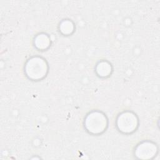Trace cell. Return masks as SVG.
I'll use <instances>...</instances> for the list:
<instances>
[{
  "label": "cell",
  "mask_w": 160,
  "mask_h": 160,
  "mask_svg": "<svg viewBox=\"0 0 160 160\" xmlns=\"http://www.w3.org/2000/svg\"><path fill=\"white\" fill-rule=\"evenodd\" d=\"M49 72V65L46 59L39 55L29 58L24 66V73L26 77L32 81H39L44 79Z\"/></svg>",
  "instance_id": "obj_1"
},
{
  "label": "cell",
  "mask_w": 160,
  "mask_h": 160,
  "mask_svg": "<svg viewBox=\"0 0 160 160\" xmlns=\"http://www.w3.org/2000/svg\"><path fill=\"white\" fill-rule=\"evenodd\" d=\"M109 121L106 114L100 110H92L84 118L83 126L86 131L93 136L103 134L108 129Z\"/></svg>",
  "instance_id": "obj_2"
},
{
  "label": "cell",
  "mask_w": 160,
  "mask_h": 160,
  "mask_svg": "<svg viewBox=\"0 0 160 160\" xmlns=\"http://www.w3.org/2000/svg\"><path fill=\"white\" fill-rule=\"evenodd\" d=\"M139 126V121L137 114L131 110H124L119 112L115 120L116 129L125 135L135 132Z\"/></svg>",
  "instance_id": "obj_3"
},
{
  "label": "cell",
  "mask_w": 160,
  "mask_h": 160,
  "mask_svg": "<svg viewBox=\"0 0 160 160\" xmlns=\"http://www.w3.org/2000/svg\"><path fill=\"white\" fill-rule=\"evenodd\" d=\"M159 152L158 144L151 140H143L136 144L133 150L134 157L138 159H152Z\"/></svg>",
  "instance_id": "obj_4"
},
{
  "label": "cell",
  "mask_w": 160,
  "mask_h": 160,
  "mask_svg": "<svg viewBox=\"0 0 160 160\" xmlns=\"http://www.w3.org/2000/svg\"><path fill=\"white\" fill-rule=\"evenodd\" d=\"M94 72L98 77L106 79L111 76L113 72V67L112 64L108 60L101 59L96 64Z\"/></svg>",
  "instance_id": "obj_5"
},
{
  "label": "cell",
  "mask_w": 160,
  "mask_h": 160,
  "mask_svg": "<svg viewBox=\"0 0 160 160\" xmlns=\"http://www.w3.org/2000/svg\"><path fill=\"white\" fill-rule=\"evenodd\" d=\"M34 48L40 51L48 50L51 46V39L49 35L46 32H39L33 38Z\"/></svg>",
  "instance_id": "obj_6"
},
{
  "label": "cell",
  "mask_w": 160,
  "mask_h": 160,
  "mask_svg": "<svg viewBox=\"0 0 160 160\" xmlns=\"http://www.w3.org/2000/svg\"><path fill=\"white\" fill-rule=\"evenodd\" d=\"M75 29V24L69 19H62L58 25V31L59 33L64 36L72 35L74 32Z\"/></svg>",
  "instance_id": "obj_7"
}]
</instances>
